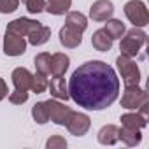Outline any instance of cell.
I'll return each instance as SVG.
<instances>
[{"mask_svg": "<svg viewBox=\"0 0 149 149\" xmlns=\"http://www.w3.org/2000/svg\"><path fill=\"white\" fill-rule=\"evenodd\" d=\"M25 47H26V44H25L23 35H18V33H14V32H7L6 42H4V51H6V54H9V56H18V54H21V53H25Z\"/></svg>", "mask_w": 149, "mask_h": 149, "instance_id": "obj_2", "label": "cell"}, {"mask_svg": "<svg viewBox=\"0 0 149 149\" xmlns=\"http://www.w3.org/2000/svg\"><path fill=\"white\" fill-rule=\"evenodd\" d=\"M68 7H70V0H49L46 9L53 14H65Z\"/></svg>", "mask_w": 149, "mask_h": 149, "instance_id": "obj_14", "label": "cell"}, {"mask_svg": "<svg viewBox=\"0 0 149 149\" xmlns=\"http://www.w3.org/2000/svg\"><path fill=\"white\" fill-rule=\"evenodd\" d=\"M111 14H112V6L109 2H97L91 7V18L95 19H105Z\"/></svg>", "mask_w": 149, "mask_h": 149, "instance_id": "obj_11", "label": "cell"}, {"mask_svg": "<svg viewBox=\"0 0 149 149\" xmlns=\"http://www.w3.org/2000/svg\"><path fill=\"white\" fill-rule=\"evenodd\" d=\"M60 37H61V44H65V46H68V47H76L77 44H81V32L74 30V28H70V26L61 28Z\"/></svg>", "mask_w": 149, "mask_h": 149, "instance_id": "obj_7", "label": "cell"}, {"mask_svg": "<svg viewBox=\"0 0 149 149\" xmlns=\"http://www.w3.org/2000/svg\"><path fill=\"white\" fill-rule=\"evenodd\" d=\"M46 86H47V83H46V77L42 76V74H39V76L32 77V84H30V88H32L33 91L42 93V91L46 90Z\"/></svg>", "mask_w": 149, "mask_h": 149, "instance_id": "obj_17", "label": "cell"}, {"mask_svg": "<svg viewBox=\"0 0 149 149\" xmlns=\"http://www.w3.org/2000/svg\"><path fill=\"white\" fill-rule=\"evenodd\" d=\"M46 109H47V118H51L58 125H67L68 118H72V112L56 102H46Z\"/></svg>", "mask_w": 149, "mask_h": 149, "instance_id": "obj_3", "label": "cell"}, {"mask_svg": "<svg viewBox=\"0 0 149 149\" xmlns=\"http://www.w3.org/2000/svg\"><path fill=\"white\" fill-rule=\"evenodd\" d=\"M93 46L97 47V49H100V51H107L109 47H111V42H112V39L109 37V33L105 32V30H98L95 35H93Z\"/></svg>", "mask_w": 149, "mask_h": 149, "instance_id": "obj_12", "label": "cell"}, {"mask_svg": "<svg viewBox=\"0 0 149 149\" xmlns=\"http://www.w3.org/2000/svg\"><path fill=\"white\" fill-rule=\"evenodd\" d=\"M107 33H109V37L111 39H118L121 33H123V30H125V26L119 23V21H116V19H112V21H109L107 23V26L104 28Z\"/></svg>", "mask_w": 149, "mask_h": 149, "instance_id": "obj_16", "label": "cell"}, {"mask_svg": "<svg viewBox=\"0 0 149 149\" xmlns=\"http://www.w3.org/2000/svg\"><path fill=\"white\" fill-rule=\"evenodd\" d=\"M33 116L39 123H46L47 121V109H46V104H37L33 107Z\"/></svg>", "mask_w": 149, "mask_h": 149, "instance_id": "obj_18", "label": "cell"}, {"mask_svg": "<svg viewBox=\"0 0 149 149\" xmlns=\"http://www.w3.org/2000/svg\"><path fill=\"white\" fill-rule=\"evenodd\" d=\"M126 16L133 21V25H146V11L140 2H130L126 4Z\"/></svg>", "mask_w": 149, "mask_h": 149, "instance_id": "obj_4", "label": "cell"}, {"mask_svg": "<svg viewBox=\"0 0 149 149\" xmlns=\"http://www.w3.org/2000/svg\"><path fill=\"white\" fill-rule=\"evenodd\" d=\"M13 81L18 91H26L32 84V76L26 68H16L13 74Z\"/></svg>", "mask_w": 149, "mask_h": 149, "instance_id": "obj_5", "label": "cell"}, {"mask_svg": "<svg viewBox=\"0 0 149 149\" xmlns=\"http://www.w3.org/2000/svg\"><path fill=\"white\" fill-rule=\"evenodd\" d=\"M119 95V79L111 65L93 60L83 63L68 81V97L79 107L102 111Z\"/></svg>", "mask_w": 149, "mask_h": 149, "instance_id": "obj_1", "label": "cell"}, {"mask_svg": "<svg viewBox=\"0 0 149 149\" xmlns=\"http://www.w3.org/2000/svg\"><path fill=\"white\" fill-rule=\"evenodd\" d=\"M18 7V0H0V13H13Z\"/></svg>", "mask_w": 149, "mask_h": 149, "instance_id": "obj_19", "label": "cell"}, {"mask_svg": "<svg viewBox=\"0 0 149 149\" xmlns=\"http://www.w3.org/2000/svg\"><path fill=\"white\" fill-rule=\"evenodd\" d=\"M49 90L56 98H63V100L68 98V90L65 88V79L61 76H54V79H51Z\"/></svg>", "mask_w": 149, "mask_h": 149, "instance_id": "obj_9", "label": "cell"}, {"mask_svg": "<svg viewBox=\"0 0 149 149\" xmlns=\"http://www.w3.org/2000/svg\"><path fill=\"white\" fill-rule=\"evenodd\" d=\"M6 93H7V88H6V83L0 79V100H2L4 97H6Z\"/></svg>", "mask_w": 149, "mask_h": 149, "instance_id": "obj_22", "label": "cell"}, {"mask_svg": "<svg viewBox=\"0 0 149 149\" xmlns=\"http://www.w3.org/2000/svg\"><path fill=\"white\" fill-rule=\"evenodd\" d=\"M49 61H51V54H39L35 58V67H37V72L42 74V76H47L49 74Z\"/></svg>", "mask_w": 149, "mask_h": 149, "instance_id": "obj_15", "label": "cell"}, {"mask_svg": "<svg viewBox=\"0 0 149 149\" xmlns=\"http://www.w3.org/2000/svg\"><path fill=\"white\" fill-rule=\"evenodd\" d=\"M68 67V58L65 54H54L51 56V61H49V72L54 74V76H63V72L67 70Z\"/></svg>", "mask_w": 149, "mask_h": 149, "instance_id": "obj_8", "label": "cell"}, {"mask_svg": "<svg viewBox=\"0 0 149 149\" xmlns=\"http://www.w3.org/2000/svg\"><path fill=\"white\" fill-rule=\"evenodd\" d=\"M67 26L77 30V32H83L86 28V18L79 13H70L68 18H67Z\"/></svg>", "mask_w": 149, "mask_h": 149, "instance_id": "obj_13", "label": "cell"}, {"mask_svg": "<svg viewBox=\"0 0 149 149\" xmlns=\"http://www.w3.org/2000/svg\"><path fill=\"white\" fill-rule=\"evenodd\" d=\"M118 65H119V70L123 72L125 81H126V84H128V86H132L133 83H137V79H139V72H137L135 65L128 63L125 58H118Z\"/></svg>", "mask_w": 149, "mask_h": 149, "instance_id": "obj_6", "label": "cell"}, {"mask_svg": "<svg viewBox=\"0 0 149 149\" xmlns=\"http://www.w3.org/2000/svg\"><path fill=\"white\" fill-rule=\"evenodd\" d=\"M28 98V93L26 91H14V95H11V102H14V104H21V102H25Z\"/></svg>", "mask_w": 149, "mask_h": 149, "instance_id": "obj_21", "label": "cell"}, {"mask_svg": "<svg viewBox=\"0 0 149 149\" xmlns=\"http://www.w3.org/2000/svg\"><path fill=\"white\" fill-rule=\"evenodd\" d=\"M44 0H26V7L30 13H40L44 9Z\"/></svg>", "mask_w": 149, "mask_h": 149, "instance_id": "obj_20", "label": "cell"}, {"mask_svg": "<svg viewBox=\"0 0 149 149\" xmlns=\"http://www.w3.org/2000/svg\"><path fill=\"white\" fill-rule=\"evenodd\" d=\"M49 28H46V26H42V25H37L35 28H32L30 30V42L33 44V46H37V44H44L46 40H47V37H49Z\"/></svg>", "mask_w": 149, "mask_h": 149, "instance_id": "obj_10", "label": "cell"}, {"mask_svg": "<svg viewBox=\"0 0 149 149\" xmlns=\"http://www.w3.org/2000/svg\"><path fill=\"white\" fill-rule=\"evenodd\" d=\"M25 2H26V0H25Z\"/></svg>", "mask_w": 149, "mask_h": 149, "instance_id": "obj_23", "label": "cell"}]
</instances>
